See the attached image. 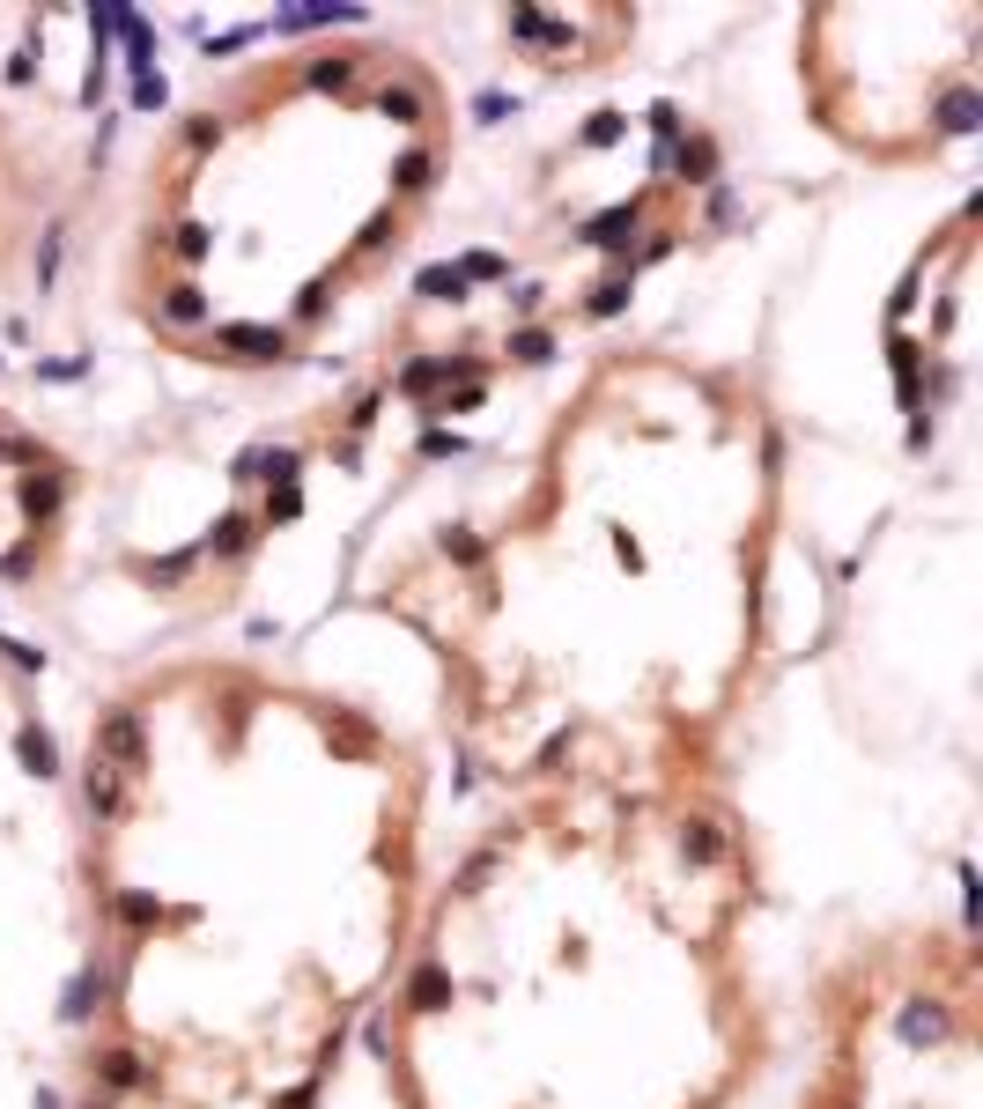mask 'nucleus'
Listing matches in <instances>:
<instances>
[{
    "mask_svg": "<svg viewBox=\"0 0 983 1109\" xmlns=\"http://www.w3.org/2000/svg\"><path fill=\"white\" fill-rule=\"evenodd\" d=\"M89 755H104L119 777L141 784V769H148V732H141V718H134V710H111V718L97 725V747H89Z\"/></svg>",
    "mask_w": 983,
    "mask_h": 1109,
    "instance_id": "nucleus-1",
    "label": "nucleus"
},
{
    "mask_svg": "<svg viewBox=\"0 0 983 1109\" xmlns=\"http://www.w3.org/2000/svg\"><path fill=\"white\" fill-rule=\"evenodd\" d=\"M82 792H89V814L104 821V829H119L126 814H134V777H119L104 755H89V769H82Z\"/></svg>",
    "mask_w": 983,
    "mask_h": 1109,
    "instance_id": "nucleus-2",
    "label": "nucleus"
},
{
    "mask_svg": "<svg viewBox=\"0 0 983 1109\" xmlns=\"http://www.w3.org/2000/svg\"><path fill=\"white\" fill-rule=\"evenodd\" d=\"M407 999L422 1006V1013H444L451 999H459V991H451V976L444 969H414V984H407Z\"/></svg>",
    "mask_w": 983,
    "mask_h": 1109,
    "instance_id": "nucleus-3",
    "label": "nucleus"
},
{
    "mask_svg": "<svg viewBox=\"0 0 983 1109\" xmlns=\"http://www.w3.org/2000/svg\"><path fill=\"white\" fill-rule=\"evenodd\" d=\"M104 991H111V976H104V969H82L60 1013H67V1021H89V1006H104Z\"/></svg>",
    "mask_w": 983,
    "mask_h": 1109,
    "instance_id": "nucleus-4",
    "label": "nucleus"
},
{
    "mask_svg": "<svg viewBox=\"0 0 983 1109\" xmlns=\"http://www.w3.org/2000/svg\"><path fill=\"white\" fill-rule=\"evenodd\" d=\"M15 747H23V769H30V777H52V769H60V747H52L45 725H23V740H15Z\"/></svg>",
    "mask_w": 983,
    "mask_h": 1109,
    "instance_id": "nucleus-5",
    "label": "nucleus"
},
{
    "mask_svg": "<svg viewBox=\"0 0 983 1109\" xmlns=\"http://www.w3.org/2000/svg\"><path fill=\"white\" fill-rule=\"evenodd\" d=\"M902 1036H910V1043H939V1036H947V1013H939L932 999H917L910 1013H902Z\"/></svg>",
    "mask_w": 983,
    "mask_h": 1109,
    "instance_id": "nucleus-6",
    "label": "nucleus"
},
{
    "mask_svg": "<svg viewBox=\"0 0 983 1109\" xmlns=\"http://www.w3.org/2000/svg\"><path fill=\"white\" fill-rule=\"evenodd\" d=\"M97 1073H104L111 1087H148V1065L134 1058V1050H104V1058H97Z\"/></svg>",
    "mask_w": 983,
    "mask_h": 1109,
    "instance_id": "nucleus-7",
    "label": "nucleus"
},
{
    "mask_svg": "<svg viewBox=\"0 0 983 1109\" xmlns=\"http://www.w3.org/2000/svg\"><path fill=\"white\" fill-rule=\"evenodd\" d=\"M680 843H688V858H695V866H710V858H725V836H717L710 821H688V836H680Z\"/></svg>",
    "mask_w": 983,
    "mask_h": 1109,
    "instance_id": "nucleus-8",
    "label": "nucleus"
},
{
    "mask_svg": "<svg viewBox=\"0 0 983 1109\" xmlns=\"http://www.w3.org/2000/svg\"><path fill=\"white\" fill-rule=\"evenodd\" d=\"M119 917H126L134 932H148V925L163 917V902H156V895H141V888H126V895H119Z\"/></svg>",
    "mask_w": 983,
    "mask_h": 1109,
    "instance_id": "nucleus-9",
    "label": "nucleus"
},
{
    "mask_svg": "<svg viewBox=\"0 0 983 1109\" xmlns=\"http://www.w3.org/2000/svg\"><path fill=\"white\" fill-rule=\"evenodd\" d=\"M377 111H385V119H422V89H414V82L385 89V97H377Z\"/></svg>",
    "mask_w": 983,
    "mask_h": 1109,
    "instance_id": "nucleus-10",
    "label": "nucleus"
},
{
    "mask_svg": "<svg viewBox=\"0 0 983 1109\" xmlns=\"http://www.w3.org/2000/svg\"><path fill=\"white\" fill-rule=\"evenodd\" d=\"M252 548V518H222L215 525V555H244Z\"/></svg>",
    "mask_w": 983,
    "mask_h": 1109,
    "instance_id": "nucleus-11",
    "label": "nucleus"
},
{
    "mask_svg": "<svg viewBox=\"0 0 983 1109\" xmlns=\"http://www.w3.org/2000/svg\"><path fill=\"white\" fill-rule=\"evenodd\" d=\"M488 873H496V851L466 858V866H459V895H481V888H488Z\"/></svg>",
    "mask_w": 983,
    "mask_h": 1109,
    "instance_id": "nucleus-12",
    "label": "nucleus"
},
{
    "mask_svg": "<svg viewBox=\"0 0 983 1109\" xmlns=\"http://www.w3.org/2000/svg\"><path fill=\"white\" fill-rule=\"evenodd\" d=\"M429 178H437V163H429V156H422V148H414V156L400 163V185H407V193H422V185H429Z\"/></svg>",
    "mask_w": 983,
    "mask_h": 1109,
    "instance_id": "nucleus-13",
    "label": "nucleus"
},
{
    "mask_svg": "<svg viewBox=\"0 0 983 1109\" xmlns=\"http://www.w3.org/2000/svg\"><path fill=\"white\" fill-rule=\"evenodd\" d=\"M163 311H170V318H200L207 304H200V296H193V289H170V296H163Z\"/></svg>",
    "mask_w": 983,
    "mask_h": 1109,
    "instance_id": "nucleus-14",
    "label": "nucleus"
},
{
    "mask_svg": "<svg viewBox=\"0 0 983 1109\" xmlns=\"http://www.w3.org/2000/svg\"><path fill=\"white\" fill-rule=\"evenodd\" d=\"M348 67H355V60H318V67H311V82H326V89H340V82H348Z\"/></svg>",
    "mask_w": 983,
    "mask_h": 1109,
    "instance_id": "nucleus-15",
    "label": "nucleus"
},
{
    "mask_svg": "<svg viewBox=\"0 0 983 1109\" xmlns=\"http://www.w3.org/2000/svg\"><path fill=\"white\" fill-rule=\"evenodd\" d=\"M444 555H459V562H474V555H481V540H474V533H444Z\"/></svg>",
    "mask_w": 983,
    "mask_h": 1109,
    "instance_id": "nucleus-16",
    "label": "nucleus"
},
{
    "mask_svg": "<svg viewBox=\"0 0 983 1109\" xmlns=\"http://www.w3.org/2000/svg\"><path fill=\"white\" fill-rule=\"evenodd\" d=\"M311 1095H318V1087H296V1095H281L274 1109H311Z\"/></svg>",
    "mask_w": 983,
    "mask_h": 1109,
    "instance_id": "nucleus-17",
    "label": "nucleus"
},
{
    "mask_svg": "<svg viewBox=\"0 0 983 1109\" xmlns=\"http://www.w3.org/2000/svg\"><path fill=\"white\" fill-rule=\"evenodd\" d=\"M30 1109H60V1095H52V1087H37V1095H30Z\"/></svg>",
    "mask_w": 983,
    "mask_h": 1109,
    "instance_id": "nucleus-18",
    "label": "nucleus"
}]
</instances>
